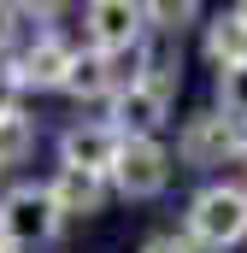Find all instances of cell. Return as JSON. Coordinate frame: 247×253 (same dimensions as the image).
Listing matches in <instances>:
<instances>
[{"label":"cell","mask_w":247,"mask_h":253,"mask_svg":"<svg viewBox=\"0 0 247 253\" xmlns=\"http://www.w3.org/2000/svg\"><path fill=\"white\" fill-rule=\"evenodd\" d=\"M53 194V206H59V218H88V212H100L106 206V177H88V171H65L47 183Z\"/></svg>","instance_id":"obj_9"},{"label":"cell","mask_w":247,"mask_h":253,"mask_svg":"<svg viewBox=\"0 0 247 253\" xmlns=\"http://www.w3.org/2000/svg\"><path fill=\"white\" fill-rule=\"evenodd\" d=\"M188 242L194 248H212V253L247 242V189H236V183L200 189L188 200Z\"/></svg>","instance_id":"obj_1"},{"label":"cell","mask_w":247,"mask_h":253,"mask_svg":"<svg viewBox=\"0 0 247 253\" xmlns=\"http://www.w3.org/2000/svg\"><path fill=\"white\" fill-rule=\"evenodd\" d=\"M141 253H194V242H188V236H147Z\"/></svg>","instance_id":"obj_15"},{"label":"cell","mask_w":247,"mask_h":253,"mask_svg":"<svg viewBox=\"0 0 247 253\" xmlns=\"http://www.w3.org/2000/svg\"><path fill=\"white\" fill-rule=\"evenodd\" d=\"M118 153H124L118 124H71V129L59 135V159H65V171L112 177V171H118Z\"/></svg>","instance_id":"obj_4"},{"label":"cell","mask_w":247,"mask_h":253,"mask_svg":"<svg viewBox=\"0 0 247 253\" xmlns=\"http://www.w3.org/2000/svg\"><path fill=\"white\" fill-rule=\"evenodd\" d=\"M30 153H36V124H30L24 112H6V118H0V171H6V165H24Z\"/></svg>","instance_id":"obj_11"},{"label":"cell","mask_w":247,"mask_h":253,"mask_svg":"<svg viewBox=\"0 0 247 253\" xmlns=\"http://www.w3.org/2000/svg\"><path fill=\"white\" fill-rule=\"evenodd\" d=\"M53 230H59V206H53L47 189L24 183V189L0 194V236H6L12 248H36V242H47Z\"/></svg>","instance_id":"obj_2"},{"label":"cell","mask_w":247,"mask_h":253,"mask_svg":"<svg viewBox=\"0 0 247 253\" xmlns=\"http://www.w3.org/2000/svg\"><path fill=\"white\" fill-rule=\"evenodd\" d=\"M112 118H118L124 141H159V129L171 118V94L153 88V83H129L118 100H112Z\"/></svg>","instance_id":"obj_7"},{"label":"cell","mask_w":247,"mask_h":253,"mask_svg":"<svg viewBox=\"0 0 247 253\" xmlns=\"http://www.w3.org/2000/svg\"><path fill=\"white\" fill-rule=\"evenodd\" d=\"M71 65H77L71 42L47 30V36H36V42H30V53L18 59V83H24V88H65Z\"/></svg>","instance_id":"obj_8"},{"label":"cell","mask_w":247,"mask_h":253,"mask_svg":"<svg viewBox=\"0 0 247 253\" xmlns=\"http://www.w3.org/2000/svg\"><path fill=\"white\" fill-rule=\"evenodd\" d=\"M230 18H236V24H242V30H247V0H242V6H236V12H230Z\"/></svg>","instance_id":"obj_17"},{"label":"cell","mask_w":247,"mask_h":253,"mask_svg":"<svg viewBox=\"0 0 247 253\" xmlns=\"http://www.w3.org/2000/svg\"><path fill=\"white\" fill-rule=\"evenodd\" d=\"M194 18H200V6H188V0H177V6H147V30H153V36H165V42H171V36H183Z\"/></svg>","instance_id":"obj_13"},{"label":"cell","mask_w":247,"mask_h":253,"mask_svg":"<svg viewBox=\"0 0 247 253\" xmlns=\"http://www.w3.org/2000/svg\"><path fill=\"white\" fill-rule=\"evenodd\" d=\"M18 88H24V83H18V65H0V118L18 112Z\"/></svg>","instance_id":"obj_14"},{"label":"cell","mask_w":247,"mask_h":253,"mask_svg":"<svg viewBox=\"0 0 247 253\" xmlns=\"http://www.w3.org/2000/svg\"><path fill=\"white\" fill-rule=\"evenodd\" d=\"M206 59L218 65V71L247 65V30L236 18H212V24H206Z\"/></svg>","instance_id":"obj_10"},{"label":"cell","mask_w":247,"mask_h":253,"mask_svg":"<svg viewBox=\"0 0 247 253\" xmlns=\"http://www.w3.org/2000/svg\"><path fill=\"white\" fill-rule=\"evenodd\" d=\"M112 183H118L129 200H153V194H165V183H171V153H165L159 141H124Z\"/></svg>","instance_id":"obj_6"},{"label":"cell","mask_w":247,"mask_h":253,"mask_svg":"<svg viewBox=\"0 0 247 253\" xmlns=\"http://www.w3.org/2000/svg\"><path fill=\"white\" fill-rule=\"evenodd\" d=\"M0 253H12V242H6V236H0Z\"/></svg>","instance_id":"obj_18"},{"label":"cell","mask_w":247,"mask_h":253,"mask_svg":"<svg viewBox=\"0 0 247 253\" xmlns=\"http://www.w3.org/2000/svg\"><path fill=\"white\" fill-rule=\"evenodd\" d=\"M218 112L236 118V124H247V65L218 71Z\"/></svg>","instance_id":"obj_12"},{"label":"cell","mask_w":247,"mask_h":253,"mask_svg":"<svg viewBox=\"0 0 247 253\" xmlns=\"http://www.w3.org/2000/svg\"><path fill=\"white\" fill-rule=\"evenodd\" d=\"M82 30H88V47H94V53H141L147 6H129V0H94V6L82 12Z\"/></svg>","instance_id":"obj_3"},{"label":"cell","mask_w":247,"mask_h":253,"mask_svg":"<svg viewBox=\"0 0 247 253\" xmlns=\"http://www.w3.org/2000/svg\"><path fill=\"white\" fill-rule=\"evenodd\" d=\"M177 153H183V165H224L230 153H242V124L236 118H224V112H194L183 124V141H177Z\"/></svg>","instance_id":"obj_5"},{"label":"cell","mask_w":247,"mask_h":253,"mask_svg":"<svg viewBox=\"0 0 247 253\" xmlns=\"http://www.w3.org/2000/svg\"><path fill=\"white\" fill-rule=\"evenodd\" d=\"M18 18H24V6H6V0H0V53L12 47V36H18Z\"/></svg>","instance_id":"obj_16"}]
</instances>
